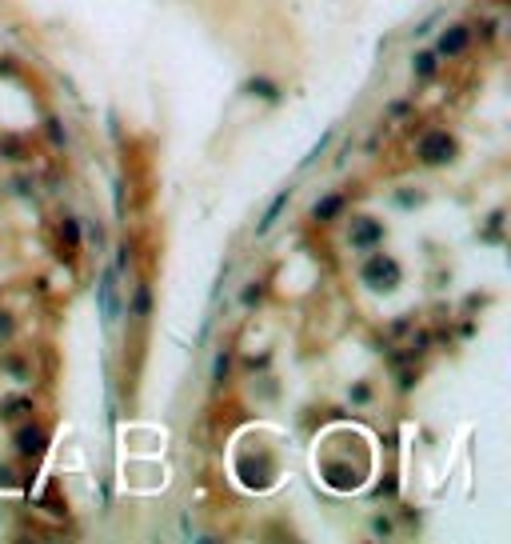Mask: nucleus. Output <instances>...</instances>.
Listing matches in <instances>:
<instances>
[{"label":"nucleus","instance_id":"obj_3","mask_svg":"<svg viewBox=\"0 0 511 544\" xmlns=\"http://www.w3.org/2000/svg\"><path fill=\"white\" fill-rule=\"evenodd\" d=\"M364 281L372 284V288H392L395 284V264L392 261H372L364 268Z\"/></svg>","mask_w":511,"mask_h":544},{"label":"nucleus","instance_id":"obj_12","mask_svg":"<svg viewBox=\"0 0 511 544\" xmlns=\"http://www.w3.org/2000/svg\"><path fill=\"white\" fill-rule=\"evenodd\" d=\"M28 404L21 401V397H12V404H4V416H16V412H24Z\"/></svg>","mask_w":511,"mask_h":544},{"label":"nucleus","instance_id":"obj_1","mask_svg":"<svg viewBox=\"0 0 511 544\" xmlns=\"http://www.w3.org/2000/svg\"><path fill=\"white\" fill-rule=\"evenodd\" d=\"M451 152H456V148H451V137H447V132H427V137L419 141V161H423V165H443Z\"/></svg>","mask_w":511,"mask_h":544},{"label":"nucleus","instance_id":"obj_4","mask_svg":"<svg viewBox=\"0 0 511 544\" xmlns=\"http://www.w3.org/2000/svg\"><path fill=\"white\" fill-rule=\"evenodd\" d=\"M288 196H292L288 189H284V192H276V200H272V204L264 209V216L256 220V237H268V228H272V224H276V216L284 213V204H288Z\"/></svg>","mask_w":511,"mask_h":544},{"label":"nucleus","instance_id":"obj_2","mask_svg":"<svg viewBox=\"0 0 511 544\" xmlns=\"http://www.w3.org/2000/svg\"><path fill=\"white\" fill-rule=\"evenodd\" d=\"M375 240H384V228L368 220V216H356L351 220V244H360V248H372Z\"/></svg>","mask_w":511,"mask_h":544},{"label":"nucleus","instance_id":"obj_9","mask_svg":"<svg viewBox=\"0 0 511 544\" xmlns=\"http://www.w3.org/2000/svg\"><path fill=\"white\" fill-rule=\"evenodd\" d=\"M148 305H152V292H148V288H136V300H132V312H136V316H148Z\"/></svg>","mask_w":511,"mask_h":544},{"label":"nucleus","instance_id":"obj_11","mask_svg":"<svg viewBox=\"0 0 511 544\" xmlns=\"http://www.w3.org/2000/svg\"><path fill=\"white\" fill-rule=\"evenodd\" d=\"M256 300H260V288L248 284V288H244V308H256Z\"/></svg>","mask_w":511,"mask_h":544},{"label":"nucleus","instance_id":"obj_7","mask_svg":"<svg viewBox=\"0 0 511 544\" xmlns=\"http://www.w3.org/2000/svg\"><path fill=\"white\" fill-rule=\"evenodd\" d=\"M340 209H344V196H327V200H320V204H316V220H332Z\"/></svg>","mask_w":511,"mask_h":544},{"label":"nucleus","instance_id":"obj_13","mask_svg":"<svg viewBox=\"0 0 511 544\" xmlns=\"http://www.w3.org/2000/svg\"><path fill=\"white\" fill-rule=\"evenodd\" d=\"M8 332H12V320H8V316H0V340H8Z\"/></svg>","mask_w":511,"mask_h":544},{"label":"nucleus","instance_id":"obj_8","mask_svg":"<svg viewBox=\"0 0 511 544\" xmlns=\"http://www.w3.org/2000/svg\"><path fill=\"white\" fill-rule=\"evenodd\" d=\"M16 445H21V452H36L40 445H45V436H40V428H24Z\"/></svg>","mask_w":511,"mask_h":544},{"label":"nucleus","instance_id":"obj_10","mask_svg":"<svg viewBox=\"0 0 511 544\" xmlns=\"http://www.w3.org/2000/svg\"><path fill=\"white\" fill-rule=\"evenodd\" d=\"M416 72L419 76H432V72H436V56H432V52H419L416 56Z\"/></svg>","mask_w":511,"mask_h":544},{"label":"nucleus","instance_id":"obj_6","mask_svg":"<svg viewBox=\"0 0 511 544\" xmlns=\"http://www.w3.org/2000/svg\"><path fill=\"white\" fill-rule=\"evenodd\" d=\"M112 281H116V272L108 268V272H104V281H100V308H104V320H112V312H116V292H112Z\"/></svg>","mask_w":511,"mask_h":544},{"label":"nucleus","instance_id":"obj_5","mask_svg":"<svg viewBox=\"0 0 511 544\" xmlns=\"http://www.w3.org/2000/svg\"><path fill=\"white\" fill-rule=\"evenodd\" d=\"M467 36H471V32H467L464 24H451V28L440 36V52H443V56H447V52H451V56H456V52H464V48H467Z\"/></svg>","mask_w":511,"mask_h":544}]
</instances>
